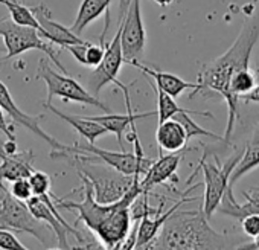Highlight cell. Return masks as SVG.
Masks as SVG:
<instances>
[{"mask_svg":"<svg viewBox=\"0 0 259 250\" xmlns=\"http://www.w3.org/2000/svg\"><path fill=\"white\" fill-rule=\"evenodd\" d=\"M244 247H253V248H259V233L253 238V242L251 244H247Z\"/></svg>","mask_w":259,"mask_h":250,"instance_id":"cell-35","label":"cell"},{"mask_svg":"<svg viewBox=\"0 0 259 250\" xmlns=\"http://www.w3.org/2000/svg\"><path fill=\"white\" fill-rule=\"evenodd\" d=\"M257 166H259V144H248L230 174L229 185L233 186L236 182H239V179H242L247 173L253 171Z\"/></svg>","mask_w":259,"mask_h":250,"instance_id":"cell-22","label":"cell"},{"mask_svg":"<svg viewBox=\"0 0 259 250\" xmlns=\"http://www.w3.org/2000/svg\"><path fill=\"white\" fill-rule=\"evenodd\" d=\"M132 66L138 67L142 73H145L147 76L153 78L156 81V87L163 90L165 93L171 95L172 98H177L180 96L183 92L186 90H194L191 98L197 95V90H198V82H189V81H185L182 79L180 76L174 75V73H168V72H162V70H156V69H150L147 66H144L141 61H135Z\"/></svg>","mask_w":259,"mask_h":250,"instance_id":"cell-17","label":"cell"},{"mask_svg":"<svg viewBox=\"0 0 259 250\" xmlns=\"http://www.w3.org/2000/svg\"><path fill=\"white\" fill-rule=\"evenodd\" d=\"M43 107L46 110H49L51 113H54L57 117H60L61 120H64L66 123H69L73 130L78 132V135L81 138H84L89 144H95L96 139H99L101 136L107 135V130L102 127L101 123L89 119V117H78L73 114H66L61 110H58L57 107H54L51 102H43Z\"/></svg>","mask_w":259,"mask_h":250,"instance_id":"cell-19","label":"cell"},{"mask_svg":"<svg viewBox=\"0 0 259 250\" xmlns=\"http://www.w3.org/2000/svg\"><path fill=\"white\" fill-rule=\"evenodd\" d=\"M104 57V46L102 45H93L90 43L85 49V55H84V64L85 67H96L101 60Z\"/></svg>","mask_w":259,"mask_h":250,"instance_id":"cell-28","label":"cell"},{"mask_svg":"<svg viewBox=\"0 0 259 250\" xmlns=\"http://www.w3.org/2000/svg\"><path fill=\"white\" fill-rule=\"evenodd\" d=\"M133 0H119V23L122 22V19H123V16H125V13H126V10H128V5L132 4Z\"/></svg>","mask_w":259,"mask_h":250,"instance_id":"cell-32","label":"cell"},{"mask_svg":"<svg viewBox=\"0 0 259 250\" xmlns=\"http://www.w3.org/2000/svg\"><path fill=\"white\" fill-rule=\"evenodd\" d=\"M154 2H156L157 5H160V7L165 8V7H169V5L174 2V0H154Z\"/></svg>","mask_w":259,"mask_h":250,"instance_id":"cell-36","label":"cell"},{"mask_svg":"<svg viewBox=\"0 0 259 250\" xmlns=\"http://www.w3.org/2000/svg\"><path fill=\"white\" fill-rule=\"evenodd\" d=\"M4 2H5V0H0V5H4Z\"/></svg>","mask_w":259,"mask_h":250,"instance_id":"cell-38","label":"cell"},{"mask_svg":"<svg viewBox=\"0 0 259 250\" xmlns=\"http://www.w3.org/2000/svg\"><path fill=\"white\" fill-rule=\"evenodd\" d=\"M51 157L67 159L70 165H73L79 177H84L90 183L95 200L104 204L122 198L123 194L132 188L135 180L141 177L138 174H122L117 170L102 163L101 160L95 159L92 154L87 153H72L64 148L63 151H52Z\"/></svg>","mask_w":259,"mask_h":250,"instance_id":"cell-3","label":"cell"},{"mask_svg":"<svg viewBox=\"0 0 259 250\" xmlns=\"http://www.w3.org/2000/svg\"><path fill=\"white\" fill-rule=\"evenodd\" d=\"M0 107H2V110L5 111V114H10V117L22 125V127L28 129L31 133H34L35 136H38L40 139H43L48 145H51L52 151H63L67 145H63L61 142H58L55 138H52L51 135H48L45 130H41L40 127V119L41 116H31V114H26L25 111H22L16 101L13 99L8 87L0 81Z\"/></svg>","mask_w":259,"mask_h":250,"instance_id":"cell-11","label":"cell"},{"mask_svg":"<svg viewBox=\"0 0 259 250\" xmlns=\"http://www.w3.org/2000/svg\"><path fill=\"white\" fill-rule=\"evenodd\" d=\"M182 157H183V151L160 154V157L150 165V168L144 174V179H141L139 182L142 192L148 194L157 185H165L171 179L177 180L176 173L179 170Z\"/></svg>","mask_w":259,"mask_h":250,"instance_id":"cell-15","label":"cell"},{"mask_svg":"<svg viewBox=\"0 0 259 250\" xmlns=\"http://www.w3.org/2000/svg\"><path fill=\"white\" fill-rule=\"evenodd\" d=\"M29 8L34 13L35 19L38 22V26H40L38 32L41 34V37H45L52 45H58V46L64 48L67 45L85 43V40H82L79 35L72 32L70 28H66L63 25H60L58 22L52 20V13L45 4L34 5V7H29Z\"/></svg>","mask_w":259,"mask_h":250,"instance_id":"cell-13","label":"cell"},{"mask_svg":"<svg viewBox=\"0 0 259 250\" xmlns=\"http://www.w3.org/2000/svg\"><path fill=\"white\" fill-rule=\"evenodd\" d=\"M250 144H259V123H256L254 132H253V136H251V139H250Z\"/></svg>","mask_w":259,"mask_h":250,"instance_id":"cell-33","label":"cell"},{"mask_svg":"<svg viewBox=\"0 0 259 250\" xmlns=\"http://www.w3.org/2000/svg\"><path fill=\"white\" fill-rule=\"evenodd\" d=\"M257 72H259V61H257Z\"/></svg>","mask_w":259,"mask_h":250,"instance_id":"cell-39","label":"cell"},{"mask_svg":"<svg viewBox=\"0 0 259 250\" xmlns=\"http://www.w3.org/2000/svg\"><path fill=\"white\" fill-rule=\"evenodd\" d=\"M156 141L162 151L166 153H177L186 147V133L183 125L176 119H166L159 122V127L156 132Z\"/></svg>","mask_w":259,"mask_h":250,"instance_id":"cell-20","label":"cell"},{"mask_svg":"<svg viewBox=\"0 0 259 250\" xmlns=\"http://www.w3.org/2000/svg\"><path fill=\"white\" fill-rule=\"evenodd\" d=\"M244 150L235 151L223 165H217L215 162H210L206 159H200L195 171L192 173V176L189 177L188 183L197 176V173L201 170L203 176H204V195H203V212L207 217V220L213 215V212H217V207L221 201V197L226 191V188L229 186V179L230 174L236 165V162L239 160V157L242 156Z\"/></svg>","mask_w":259,"mask_h":250,"instance_id":"cell-7","label":"cell"},{"mask_svg":"<svg viewBox=\"0 0 259 250\" xmlns=\"http://www.w3.org/2000/svg\"><path fill=\"white\" fill-rule=\"evenodd\" d=\"M37 78L46 82V87H48L46 102H52V99L58 96L64 102H78L82 105H92V107L101 108L105 113L110 111V108L104 102H101L96 96H93L76 79L70 78L67 73H60L54 70L46 58H41L38 61Z\"/></svg>","mask_w":259,"mask_h":250,"instance_id":"cell-4","label":"cell"},{"mask_svg":"<svg viewBox=\"0 0 259 250\" xmlns=\"http://www.w3.org/2000/svg\"><path fill=\"white\" fill-rule=\"evenodd\" d=\"M128 139L135 142L136 148L135 151H125L122 150L120 153H116V151H108V150H102V148H98L95 144H85V145H73V147H66L67 151H72V153H87V154H92L95 159L101 160L102 163L117 170L119 173L122 174H126V176H144L147 173V170L150 168V165L154 162L153 159H148L144 153V148L141 145V141L138 138V133H136V129H133L132 132V136H128Z\"/></svg>","mask_w":259,"mask_h":250,"instance_id":"cell-5","label":"cell"},{"mask_svg":"<svg viewBox=\"0 0 259 250\" xmlns=\"http://www.w3.org/2000/svg\"><path fill=\"white\" fill-rule=\"evenodd\" d=\"M10 194L13 195V197H16L17 200H20V201H28L32 195H34V192H32V188H31V183H29V180H28V177H22V179H16V180H13L11 182V186H10Z\"/></svg>","mask_w":259,"mask_h":250,"instance_id":"cell-26","label":"cell"},{"mask_svg":"<svg viewBox=\"0 0 259 250\" xmlns=\"http://www.w3.org/2000/svg\"><path fill=\"white\" fill-rule=\"evenodd\" d=\"M203 183H197L195 186H191L188 188V191L183 194V197L172 204V207H169L166 212H159L154 215V218H151V215H145L142 217L139 221V226H138V232H136V244H135V248H144V247H148L151 248L153 247V242L154 239L157 238L163 223L166 221V218L174 212L177 211L179 207H182L185 203H189V201H194V200H198L197 197H188V192L195 189V188H200Z\"/></svg>","mask_w":259,"mask_h":250,"instance_id":"cell-14","label":"cell"},{"mask_svg":"<svg viewBox=\"0 0 259 250\" xmlns=\"http://www.w3.org/2000/svg\"><path fill=\"white\" fill-rule=\"evenodd\" d=\"M110 5H111V0H82L78 14L75 17V22L70 26V31L75 32L76 35H79L90 23H93L95 20H98L101 17V14L105 13V25H104V31L99 37V45H105V35L108 32L110 28Z\"/></svg>","mask_w":259,"mask_h":250,"instance_id":"cell-16","label":"cell"},{"mask_svg":"<svg viewBox=\"0 0 259 250\" xmlns=\"http://www.w3.org/2000/svg\"><path fill=\"white\" fill-rule=\"evenodd\" d=\"M0 35L4 37V41L7 45V57L5 60L14 58L23 52L28 51H43L45 54H48L51 57V61L64 73H67V70L63 67L61 61L58 60V54L54 49V45L51 41H48L45 37H41V34L29 26H22L17 25L16 22L10 19H0Z\"/></svg>","mask_w":259,"mask_h":250,"instance_id":"cell-6","label":"cell"},{"mask_svg":"<svg viewBox=\"0 0 259 250\" xmlns=\"http://www.w3.org/2000/svg\"><path fill=\"white\" fill-rule=\"evenodd\" d=\"M132 86V84H130ZM130 86H123L122 82L119 84V87L123 90V95H125V102H126V110L128 113L126 114H116V113H107L105 116H92L89 119L101 123L102 127L107 130V133H113L116 135V139H117V144L120 147V150H123V144H122V138H123V133L128 127L136 129V120L138 119H145V117H150L153 114H157V111H148V113H141V114H136L133 113L132 110V99H130V93H128V89Z\"/></svg>","mask_w":259,"mask_h":250,"instance_id":"cell-12","label":"cell"},{"mask_svg":"<svg viewBox=\"0 0 259 250\" xmlns=\"http://www.w3.org/2000/svg\"><path fill=\"white\" fill-rule=\"evenodd\" d=\"M4 145H5V141L2 139V136H0V159H4V157H7V156H8V154L5 153Z\"/></svg>","mask_w":259,"mask_h":250,"instance_id":"cell-34","label":"cell"},{"mask_svg":"<svg viewBox=\"0 0 259 250\" xmlns=\"http://www.w3.org/2000/svg\"><path fill=\"white\" fill-rule=\"evenodd\" d=\"M226 235L209 224L203 207L198 211H174L163 223L151 248H226Z\"/></svg>","mask_w":259,"mask_h":250,"instance_id":"cell-2","label":"cell"},{"mask_svg":"<svg viewBox=\"0 0 259 250\" xmlns=\"http://www.w3.org/2000/svg\"><path fill=\"white\" fill-rule=\"evenodd\" d=\"M242 230L247 236L254 238L259 233V214H250L241 220Z\"/></svg>","mask_w":259,"mask_h":250,"instance_id":"cell-29","label":"cell"},{"mask_svg":"<svg viewBox=\"0 0 259 250\" xmlns=\"http://www.w3.org/2000/svg\"><path fill=\"white\" fill-rule=\"evenodd\" d=\"M29 183H31V188H32V192L34 195H45V194H51V185H52V180L51 177L43 173V171H37L34 170L31 173V176L28 177Z\"/></svg>","mask_w":259,"mask_h":250,"instance_id":"cell-25","label":"cell"},{"mask_svg":"<svg viewBox=\"0 0 259 250\" xmlns=\"http://www.w3.org/2000/svg\"><path fill=\"white\" fill-rule=\"evenodd\" d=\"M245 102H254V104H259V86H254L248 93L242 95L241 96Z\"/></svg>","mask_w":259,"mask_h":250,"instance_id":"cell-30","label":"cell"},{"mask_svg":"<svg viewBox=\"0 0 259 250\" xmlns=\"http://www.w3.org/2000/svg\"><path fill=\"white\" fill-rule=\"evenodd\" d=\"M119 26L123 64L132 66L135 61H141L147 45V32L142 20L141 0H133L128 5V10Z\"/></svg>","mask_w":259,"mask_h":250,"instance_id":"cell-9","label":"cell"},{"mask_svg":"<svg viewBox=\"0 0 259 250\" xmlns=\"http://www.w3.org/2000/svg\"><path fill=\"white\" fill-rule=\"evenodd\" d=\"M34 159H35V154L32 150L8 154L7 157H4L2 163H0V189H5L2 180L13 182L16 179L29 177L31 173L35 170Z\"/></svg>","mask_w":259,"mask_h":250,"instance_id":"cell-18","label":"cell"},{"mask_svg":"<svg viewBox=\"0 0 259 250\" xmlns=\"http://www.w3.org/2000/svg\"><path fill=\"white\" fill-rule=\"evenodd\" d=\"M0 248H7V250H26L28 247L23 245L17 236L10 232V229L0 227Z\"/></svg>","mask_w":259,"mask_h":250,"instance_id":"cell-27","label":"cell"},{"mask_svg":"<svg viewBox=\"0 0 259 250\" xmlns=\"http://www.w3.org/2000/svg\"><path fill=\"white\" fill-rule=\"evenodd\" d=\"M0 54H7V45H5L2 35H0Z\"/></svg>","mask_w":259,"mask_h":250,"instance_id":"cell-37","label":"cell"},{"mask_svg":"<svg viewBox=\"0 0 259 250\" xmlns=\"http://www.w3.org/2000/svg\"><path fill=\"white\" fill-rule=\"evenodd\" d=\"M122 64H123V57H122V48H120V26H119L116 29L113 40L104 45V57L101 63L89 75V79H87L89 92L93 96H96L110 82H114L116 86H119L120 82L117 81V73Z\"/></svg>","mask_w":259,"mask_h":250,"instance_id":"cell-10","label":"cell"},{"mask_svg":"<svg viewBox=\"0 0 259 250\" xmlns=\"http://www.w3.org/2000/svg\"><path fill=\"white\" fill-rule=\"evenodd\" d=\"M154 90L157 93V114H159V122H163L166 119H171L174 114L177 113H189V114H201V116H207L210 119H213V116L209 113V111H198V110H188V108H183L180 107L176 99L165 93L163 90L157 89L154 86Z\"/></svg>","mask_w":259,"mask_h":250,"instance_id":"cell-21","label":"cell"},{"mask_svg":"<svg viewBox=\"0 0 259 250\" xmlns=\"http://www.w3.org/2000/svg\"><path fill=\"white\" fill-rule=\"evenodd\" d=\"M172 119L179 120L183 125L188 141H191L192 138H210V139H213L217 142H223V136H218V135L203 129V127H200V125L189 116V113H177V114L172 116Z\"/></svg>","mask_w":259,"mask_h":250,"instance_id":"cell-24","label":"cell"},{"mask_svg":"<svg viewBox=\"0 0 259 250\" xmlns=\"http://www.w3.org/2000/svg\"><path fill=\"white\" fill-rule=\"evenodd\" d=\"M259 38V11L248 16L233 45L218 58L204 64L198 73V90L213 92L224 99L229 95V82L235 72L250 67V57Z\"/></svg>","mask_w":259,"mask_h":250,"instance_id":"cell-1","label":"cell"},{"mask_svg":"<svg viewBox=\"0 0 259 250\" xmlns=\"http://www.w3.org/2000/svg\"><path fill=\"white\" fill-rule=\"evenodd\" d=\"M2 192L4 195L2 200H0V227L26 232L37 238L40 242L46 244V229L43 227L41 221H38L31 214L28 204L13 197L7 188L2 189Z\"/></svg>","mask_w":259,"mask_h":250,"instance_id":"cell-8","label":"cell"},{"mask_svg":"<svg viewBox=\"0 0 259 250\" xmlns=\"http://www.w3.org/2000/svg\"><path fill=\"white\" fill-rule=\"evenodd\" d=\"M4 148H5V153H7V154H14V153H17V142H16V139H7Z\"/></svg>","mask_w":259,"mask_h":250,"instance_id":"cell-31","label":"cell"},{"mask_svg":"<svg viewBox=\"0 0 259 250\" xmlns=\"http://www.w3.org/2000/svg\"><path fill=\"white\" fill-rule=\"evenodd\" d=\"M4 5L8 8L10 11V17L13 22H16L17 25H22V26H29V28H34V29H40L38 26V22L34 16V13L31 11L29 7L20 4L19 0H5Z\"/></svg>","mask_w":259,"mask_h":250,"instance_id":"cell-23","label":"cell"}]
</instances>
